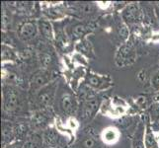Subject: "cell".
Listing matches in <instances>:
<instances>
[{
    "label": "cell",
    "mask_w": 159,
    "mask_h": 148,
    "mask_svg": "<svg viewBox=\"0 0 159 148\" xmlns=\"http://www.w3.org/2000/svg\"><path fill=\"white\" fill-rule=\"evenodd\" d=\"M57 89V81H53L37 92L35 104L40 109H48L54 101Z\"/></svg>",
    "instance_id": "1"
},
{
    "label": "cell",
    "mask_w": 159,
    "mask_h": 148,
    "mask_svg": "<svg viewBox=\"0 0 159 148\" xmlns=\"http://www.w3.org/2000/svg\"><path fill=\"white\" fill-rule=\"evenodd\" d=\"M19 105V93L12 86L3 87V110L7 113L14 112Z\"/></svg>",
    "instance_id": "2"
},
{
    "label": "cell",
    "mask_w": 159,
    "mask_h": 148,
    "mask_svg": "<svg viewBox=\"0 0 159 148\" xmlns=\"http://www.w3.org/2000/svg\"><path fill=\"white\" fill-rule=\"evenodd\" d=\"M52 119V114L48 109H40L33 114L31 119V124L34 129H43L48 127Z\"/></svg>",
    "instance_id": "3"
},
{
    "label": "cell",
    "mask_w": 159,
    "mask_h": 148,
    "mask_svg": "<svg viewBox=\"0 0 159 148\" xmlns=\"http://www.w3.org/2000/svg\"><path fill=\"white\" fill-rule=\"evenodd\" d=\"M51 81V73L45 70H40L36 72L30 81V88L32 92H38L43 88Z\"/></svg>",
    "instance_id": "4"
},
{
    "label": "cell",
    "mask_w": 159,
    "mask_h": 148,
    "mask_svg": "<svg viewBox=\"0 0 159 148\" xmlns=\"http://www.w3.org/2000/svg\"><path fill=\"white\" fill-rule=\"evenodd\" d=\"M100 107V100L95 97H90L83 102L81 114L83 119H91Z\"/></svg>",
    "instance_id": "5"
},
{
    "label": "cell",
    "mask_w": 159,
    "mask_h": 148,
    "mask_svg": "<svg viewBox=\"0 0 159 148\" xmlns=\"http://www.w3.org/2000/svg\"><path fill=\"white\" fill-rule=\"evenodd\" d=\"M60 110L67 114H72L77 109V102L75 97L70 93H65L59 99Z\"/></svg>",
    "instance_id": "6"
},
{
    "label": "cell",
    "mask_w": 159,
    "mask_h": 148,
    "mask_svg": "<svg viewBox=\"0 0 159 148\" xmlns=\"http://www.w3.org/2000/svg\"><path fill=\"white\" fill-rule=\"evenodd\" d=\"M86 84L91 88L96 90H104L107 89L111 85V80L108 76H99L96 74H90L87 76Z\"/></svg>",
    "instance_id": "7"
},
{
    "label": "cell",
    "mask_w": 159,
    "mask_h": 148,
    "mask_svg": "<svg viewBox=\"0 0 159 148\" xmlns=\"http://www.w3.org/2000/svg\"><path fill=\"white\" fill-rule=\"evenodd\" d=\"M38 29H39V27L37 26L35 22H25L19 28V37L24 41H31L37 36Z\"/></svg>",
    "instance_id": "8"
},
{
    "label": "cell",
    "mask_w": 159,
    "mask_h": 148,
    "mask_svg": "<svg viewBox=\"0 0 159 148\" xmlns=\"http://www.w3.org/2000/svg\"><path fill=\"white\" fill-rule=\"evenodd\" d=\"M43 144L48 148H57L59 145L60 137L57 130L53 128H48L43 132Z\"/></svg>",
    "instance_id": "9"
},
{
    "label": "cell",
    "mask_w": 159,
    "mask_h": 148,
    "mask_svg": "<svg viewBox=\"0 0 159 148\" xmlns=\"http://www.w3.org/2000/svg\"><path fill=\"white\" fill-rule=\"evenodd\" d=\"M16 137L15 127L7 122L2 123V145L5 147L6 145L12 143V141Z\"/></svg>",
    "instance_id": "10"
},
{
    "label": "cell",
    "mask_w": 159,
    "mask_h": 148,
    "mask_svg": "<svg viewBox=\"0 0 159 148\" xmlns=\"http://www.w3.org/2000/svg\"><path fill=\"white\" fill-rule=\"evenodd\" d=\"M43 135L40 133H33L24 141V148H43Z\"/></svg>",
    "instance_id": "11"
},
{
    "label": "cell",
    "mask_w": 159,
    "mask_h": 148,
    "mask_svg": "<svg viewBox=\"0 0 159 148\" xmlns=\"http://www.w3.org/2000/svg\"><path fill=\"white\" fill-rule=\"evenodd\" d=\"M120 137V132L117 128H108L103 130L101 134L102 140L107 144H113L116 141H118Z\"/></svg>",
    "instance_id": "12"
},
{
    "label": "cell",
    "mask_w": 159,
    "mask_h": 148,
    "mask_svg": "<svg viewBox=\"0 0 159 148\" xmlns=\"http://www.w3.org/2000/svg\"><path fill=\"white\" fill-rule=\"evenodd\" d=\"M139 10L135 4H130L123 10V18L127 22H135L139 19Z\"/></svg>",
    "instance_id": "13"
},
{
    "label": "cell",
    "mask_w": 159,
    "mask_h": 148,
    "mask_svg": "<svg viewBox=\"0 0 159 148\" xmlns=\"http://www.w3.org/2000/svg\"><path fill=\"white\" fill-rule=\"evenodd\" d=\"M38 27H39L40 32H41V34L43 35V38H46V39L48 40V41L53 40V37H54L53 29H52V26L50 21L40 20Z\"/></svg>",
    "instance_id": "14"
},
{
    "label": "cell",
    "mask_w": 159,
    "mask_h": 148,
    "mask_svg": "<svg viewBox=\"0 0 159 148\" xmlns=\"http://www.w3.org/2000/svg\"><path fill=\"white\" fill-rule=\"evenodd\" d=\"M90 32H91V28L88 25L78 23L71 28V36H72V38H74V39H79V38L84 37Z\"/></svg>",
    "instance_id": "15"
},
{
    "label": "cell",
    "mask_w": 159,
    "mask_h": 148,
    "mask_svg": "<svg viewBox=\"0 0 159 148\" xmlns=\"http://www.w3.org/2000/svg\"><path fill=\"white\" fill-rule=\"evenodd\" d=\"M144 144L146 148H159V143L156 139L154 132L151 130L149 125H147L145 128L144 134Z\"/></svg>",
    "instance_id": "16"
},
{
    "label": "cell",
    "mask_w": 159,
    "mask_h": 148,
    "mask_svg": "<svg viewBox=\"0 0 159 148\" xmlns=\"http://www.w3.org/2000/svg\"><path fill=\"white\" fill-rule=\"evenodd\" d=\"M144 127L142 124H139V127L136 130L134 134V141H133V147L134 148H146L144 144V134L145 130Z\"/></svg>",
    "instance_id": "17"
},
{
    "label": "cell",
    "mask_w": 159,
    "mask_h": 148,
    "mask_svg": "<svg viewBox=\"0 0 159 148\" xmlns=\"http://www.w3.org/2000/svg\"><path fill=\"white\" fill-rule=\"evenodd\" d=\"M1 56H2V61H10V60H16L17 54H16L14 49H12L10 47L3 45Z\"/></svg>",
    "instance_id": "18"
},
{
    "label": "cell",
    "mask_w": 159,
    "mask_h": 148,
    "mask_svg": "<svg viewBox=\"0 0 159 148\" xmlns=\"http://www.w3.org/2000/svg\"><path fill=\"white\" fill-rule=\"evenodd\" d=\"M94 5L90 2H82L78 3L77 5V11L82 15H89L94 13Z\"/></svg>",
    "instance_id": "19"
},
{
    "label": "cell",
    "mask_w": 159,
    "mask_h": 148,
    "mask_svg": "<svg viewBox=\"0 0 159 148\" xmlns=\"http://www.w3.org/2000/svg\"><path fill=\"white\" fill-rule=\"evenodd\" d=\"M80 148H100V144L93 137H86L81 141Z\"/></svg>",
    "instance_id": "20"
},
{
    "label": "cell",
    "mask_w": 159,
    "mask_h": 148,
    "mask_svg": "<svg viewBox=\"0 0 159 148\" xmlns=\"http://www.w3.org/2000/svg\"><path fill=\"white\" fill-rule=\"evenodd\" d=\"M11 26V15L9 13V11L3 7L2 9V27H3V30L6 31L10 28Z\"/></svg>",
    "instance_id": "21"
},
{
    "label": "cell",
    "mask_w": 159,
    "mask_h": 148,
    "mask_svg": "<svg viewBox=\"0 0 159 148\" xmlns=\"http://www.w3.org/2000/svg\"><path fill=\"white\" fill-rule=\"evenodd\" d=\"M48 16L52 19H58V18H61L62 17V13L61 11L59 9H50L48 10V13H47Z\"/></svg>",
    "instance_id": "22"
},
{
    "label": "cell",
    "mask_w": 159,
    "mask_h": 148,
    "mask_svg": "<svg viewBox=\"0 0 159 148\" xmlns=\"http://www.w3.org/2000/svg\"><path fill=\"white\" fill-rule=\"evenodd\" d=\"M40 58H41L40 59L41 60V63L43 64V66H45V67H48V64H51V62H52V57H51V56H48V54H47V53L41 54Z\"/></svg>",
    "instance_id": "23"
},
{
    "label": "cell",
    "mask_w": 159,
    "mask_h": 148,
    "mask_svg": "<svg viewBox=\"0 0 159 148\" xmlns=\"http://www.w3.org/2000/svg\"><path fill=\"white\" fill-rule=\"evenodd\" d=\"M4 148H24V141L23 140L14 141L12 143L6 145Z\"/></svg>",
    "instance_id": "24"
},
{
    "label": "cell",
    "mask_w": 159,
    "mask_h": 148,
    "mask_svg": "<svg viewBox=\"0 0 159 148\" xmlns=\"http://www.w3.org/2000/svg\"><path fill=\"white\" fill-rule=\"evenodd\" d=\"M153 86L155 87V89L159 90V71L155 74L154 78H153Z\"/></svg>",
    "instance_id": "25"
},
{
    "label": "cell",
    "mask_w": 159,
    "mask_h": 148,
    "mask_svg": "<svg viewBox=\"0 0 159 148\" xmlns=\"http://www.w3.org/2000/svg\"><path fill=\"white\" fill-rule=\"evenodd\" d=\"M154 116H155L156 119L159 122V107H157V108L155 109V111H154Z\"/></svg>",
    "instance_id": "26"
},
{
    "label": "cell",
    "mask_w": 159,
    "mask_h": 148,
    "mask_svg": "<svg viewBox=\"0 0 159 148\" xmlns=\"http://www.w3.org/2000/svg\"><path fill=\"white\" fill-rule=\"evenodd\" d=\"M155 136H156V139H157L158 143H159V132H158V133H156V134H155Z\"/></svg>",
    "instance_id": "27"
}]
</instances>
